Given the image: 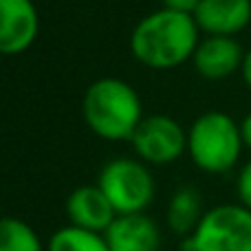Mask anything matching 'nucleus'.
I'll list each match as a JSON object with an SVG mask.
<instances>
[{"mask_svg": "<svg viewBox=\"0 0 251 251\" xmlns=\"http://www.w3.org/2000/svg\"><path fill=\"white\" fill-rule=\"evenodd\" d=\"M194 16L161 9L146 16L130 35V51L148 69H174L194 55L199 47Z\"/></svg>", "mask_w": 251, "mask_h": 251, "instance_id": "f257e3e1", "label": "nucleus"}, {"mask_svg": "<svg viewBox=\"0 0 251 251\" xmlns=\"http://www.w3.org/2000/svg\"><path fill=\"white\" fill-rule=\"evenodd\" d=\"M84 122L101 139H132L143 122V108L137 91L119 77H101L88 86L82 101Z\"/></svg>", "mask_w": 251, "mask_h": 251, "instance_id": "f03ea898", "label": "nucleus"}, {"mask_svg": "<svg viewBox=\"0 0 251 251\" xmlns=\"http://www.w3.org/2000/svg\"><path fill=\"white\" fill-rule=\"evenodd\" d=\"M240 124L221 110H209L192 124L187 132V152L196 168L209 174L229 172L243 152Z\"/></svg>", "mask_w": 251, "mask_h": 251, "instance_id": "7ed1b4c3", "label": "nucleus"}, {"mask_svg": "<svg viewBox=\"0 0 251 251\" xmlns=\"http://www.w3.org/2000/svg\"><path fill=\"white\" fill-rule=\"evenodd\" d=\"M183 251H251V209L240 203L207 209Z\"/></svg>", "mask_w": 251, "mask_h": 251, "instance_id": "20e7f679", "label": "nucleus"}, {"mask_svg": "<svg viewBox=\"0 0 251 251\" xmlns=\"http://www.w3.org/2000/svg\"><path fill=\"white\" fill-rule=\"evenodd\" d=\"M97 185L119 216L143 214L154 199V178L137 159H113L101 168Z\"/></svg>", "mask_w": 251, "mask_h": 251, "instance_id": "39448f33", "label": "nucleus"}, {"mask_svg": "<svg viewBox=\"0 0 251 251\" xmlns=\"http://www.w3.org/2000/svg\"><path fill=\"white\" fill-rule=\"evenodd\" d=\"M130 141L139 159L152 165H168L187 150V132L168 115L143 117Z\"/></svg>", "mask_w": 251, "mask_h": 251, "instance_id": "423d86ee", "label": "nucleus"}, {"mask_svg": "<svg viewBox=\"0 0 251 251\" xmlns=\"http://www.w3.org/2000/svg\"><path fill=\"white\" fill-rule=\"evenodd\" d=\"M40 18L31 0H0V55L25 53L38 38Z\"/></svg>", "mask_w": 251, "mask_h": 251, "instance_id": "0eeeda50", "label": "nucleus"}, {"mask_svg": "<svg viewBox=\"0 0 251 251\" xmlns=\"http://www.w3.org/2000/svg\"><path fill=\"white\" fill-rule=\"evenodd\" d=\"M245 51L236 38L229 35H207L196 47L192 62L194 69L207 79H225L243 69Z\"/></svg>", "mask_w": 251, "mask_h": 251, "instance_id": "6e6552de", "label": "nucleus"}, {"mask_svg": "<svg viewBox=\"0 0 251 251\" xmlns=\"http://www.w3.org/2000/svg\"><path fill=\"white\" fill-rule=\"evenodd\" d=\"M66 214L71 225L97 234H106V229L119 216L100 185H82L71 192L66 199Z\"/></svg>", "mask_w": 251, "mask_h": 251, "instance_id": "1a4fd4ad", "label": "nucleus"}, {"mask_svg": "<svg viewBox=\"0 0 251 251\" xmlns=\"http://www.w3.org/2000/svg\"><path fill=\"white\" fill-rule=\"evenodd\" d=\"M194 20L207 35L234 38L251 22V0H201Z\"/></svg>", "mask_w": 251, "mask_h": 251, "instance_id": "9d476101", "label": "nucleus"}, {"mask_svg": "<svg viewBox=\"0 0 251 251\" xmlns=\"http://www.w3.org/2000/svg\"><path fill=\"white\" fill-rule=\"evenodd\" d=\"M110 251H159L161 231L146 214H124L104 234Z\"/></svg>", "mask_w": 251, "mask_h": 251, "instance_id": "9b49d317", "label": "nucleus"}, {"mask_svg": "<svg viewBox=\"0 0 251 251\" xmlns=\"http://www.w3.org/2000/svg\"><path fill=\"white\" fill-rule=\"evenodd\" d=\"M203 199L194 187H181L168 205V225L174 234L192 236L203 218Z\"/></svg>", "mask_w": 251, "mask_h": 251, "instance_id": "f8f14e48", "label": "nucleus"}, {"mask_svg": "<svg viewBox=\"0 0 251 251\" xmlns=\"http://www.w3.org/2000/svg\"><path fill=\"white\" fill-rule=\"evenodd\" d=\"M49 251H110L104 234L66 225L49 240Z\"/></svg>", "mask_w": 251, "mask_h": 251, "instance_id": "ddd939ff", "label": "nucleus"}, {"mask_svg": "<svg viewBox=\"0 0 251 251\" xmlns=\"http://www.w3.org/2000/svg\"><path fill=\"white\" fill-rule=\"evenodd\" d=\"M0 251H44V247L29 223L13 216H2L0 218Z\"/></svg>", "mask_w": 251, "mask_h": 251, "instance_id": "4468645a", "label": "nucleus"}, {"mask_svg": "<svg viewBox=\"0 0 251 251\" xmlns=\"http://www.w3.org/2000/svg\"><path fill=\"white\" fill-rule=\"evenodd\" d=\"M236 192H238L240 205H245L247 209H251V159L240 168L238 181H236Z\"/></svg>", "mask_w": 251, "mask_h": 251, "instance_id": "2eb2a0df", "label": "nucleus"}, {"mask_svg": "<svg viewBox=\"0 0 251 251\" xmlns=\"http://www.w3.org/2000/svg\"><path fill=\"white\" fill-rule=\"evenodd\" d=\"M161 2H163V9L194 16V11H196V7H199L201 0H161Z\"/></svg>", "mask_w": 251, "mask_h": 251, "instance_id": "dca6fc26", "label": "nucleus"}, {"mask_svg": "<svg viewBox=\"0 0 251 251\" xmlns=\"http://www.w3.org/2000/svg\"><path fill=\"white\" fill-rule=\"evenodd\" d=\"M240 137H243V146L251 150V113L240 122Z\"/></svg>", "mask_w": 251, "mask_h": 251, "instance_id": "f3484780", "label": "nucleus"}, {"mask_svg": "<svg viewBox=\"0 0 251 251\" xmlns=\"http://www.w3.org/2000/svg\"><path fill=\"white\" fill-rule=\"evenodd\" d=\"M243 79H245V84L251 88V49L249 51H245V60H243Z\"/></svg>", "mask_w": 251, "mask_h": 251, "instance_id": "a211bd4d", "label": "nucleus"}]
</instances>
